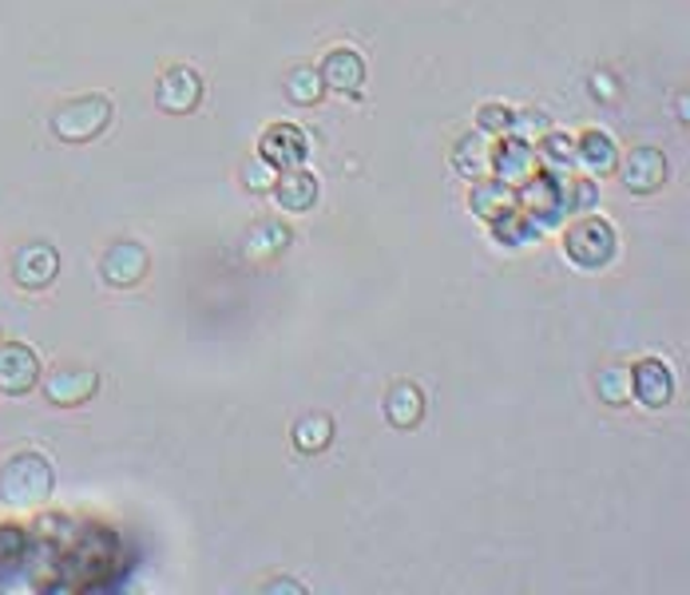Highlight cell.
<instances>
[{"mask_svg":"<svg viewBox=\"0 0 690 595\" xmlns=\"http://www.w3.org/2000/svg\"><path fill=\"white\" fill-rule=\"evenodd\" d=\"M52 489H56V476L40 453H17L0 464V501L9 509H40Z\"/></svg>","mask_w":690,"mask_h":595,"instance_id":"cell-1","label":"cell"},{"mask_svg":"<svg viewBox=\"0 0 690 595\" xmlns=\"http://www.w3.org/2000/svg\"><path fill=\"white\" fill-rule=\"evenodd\" d=\"M112 100L100 92L76 95V100H64V104L52 112V132L64 143H92L95 135H104V127L112 123Z\"/></svg>","mask_w":690,"mask_h":595,"instance_id":"cell-2","label":"cell"},{"mask_svg":"<svg viewBox=\"0 0 690 595\" xmlns=\"http://www.w3.org/2000/svg\"><path fill=\"white\" fill-rule=\"evenodd\" d=\"M564 250H568L571 263L584 266V270H599V266H607L615 258L619 238H615V227L607 218L584 215L564 230Z\"/></svg>","mask_w":690,"mask_h":595,"instance_id":"cell-3","label":"cell"},{"mask_svg":"<svg viewBox=\"0 0 690 595\" xmlns=\"http://www.w3.org/2000/svg\"><path fill=\"white\" fill-rule=\"evenodd\" d=\"M203 100V76L187 64H171L155 80V104L167 115H190Z\"/></svg>","mask_w":690,"mask_h":595,"instance_id":"cell-4","label":"cell"},{"mask_svg":"<svg viewBox=\"0 0 690 595\" xmlns=\"http://www.w3.org/2000/svg\"><path fill=\"white\" fill-rule=\"evenodd\" d=\"M56 275H60V255L52 243H24L12 255V278L24 290H44V286L56 283Z\"/></svg>","mask_w":690,"mask_h":595,"instance_id":"cell-5","label":"cell"},{"mask_svg":"<svg viewBox=\"0 0 690 595\" xmlns=\"http://www.w3.org/2000/svg\"><path fill=\"white\" fill-rule=\"evenodd\" d=\"M667 175H671V167H667V155L659 147H635L619 163V179L631 195H655L667 183Z\"/></svg>","mask_w":690,"mask_h":595,"instance_id":"cell-6","label":"cell"},{"mask_svg":"<svg viewBox=\"0 0 690 595\" xmlns=\"http://www.w3.org/2000/svg\"><path fill=\"white\" fill-rule=\"evenodd\" d=\"M95 393H100V373L87 366H64L44 378V397L60 409L84 406Z\"/></svg>","mask_w":690,"mask_h":595,"instance_id":"cell-7","label":"cell"},{"mask_svg":"<svg viewBox=\"0 0 690 595\" xmlns=\"http://www.w3.org/2000/svg\"><path fill=\"white\" fill-rule=\"evenodd\" d=\"M40 381V358L24 341H4L0 346V393H29Z\"/></svg>","mask_w":690,"mask_h":595,"instance_id":"cell-8","label":"cell"},{"mask_svg":"<svg viewBox=\"0 0 690 595\" xmlns=\"http://www.w3.org/2000/svg\"><path fill=\"white\" fill-rule=\"evenodd\" d=\"M147 266H152L147 246H140V243H112L104 250V258H100V275H104L107 286H120V290H127V286L143 283Z\"/></svg>","mask_w":690,"mask_h":595,"instance_id":"cell-9","label":"cell"},{"mask_svg":"<svg viewBox=\"0 0 690 595\" xmlns=\"http://www.w3.org/2000/svg\"><path fill=\"white\" fill-rule=\"evenodd\" d=\"M631 397H639L647 409H662L671 406L674 397V378L671 369L662 366L659 358H643L631 366Z\"/></svg>","mask_w":690,"mask_h":595,"instance_id":"cell-10","label":"cell"},{"mask_svg":"<svg viewBox=\"0 0 690 595\" xmlns=\"http://www.w3.org/2000/svg\"><path fill=\"white\" fill-rule=\"evenodd\" d=\"M258 155H262L266 163H275L278 171L302 167L306 163V132L302 127H293V123H275V127H266L262 143H258Z\"/></svg>","mask_w":690,"mask_h":595,"instance_id":"cell-11","label":"cell"},{"mask_svg":"<svg viewBox=\"0 0 690 595\" xmlns=\"http://www.w3.org/2000/svg\"><path fill=\"white\" fill-rule=\"evenodd\" d=\"M318 72H322V84L330 88V92L361 95V88H365V60H361L353 48H333V52H326Z\"/></svg>","mask_w":690,"mask_h":595,"instance_id":"cell-12","label":"cell"},{"mask_svg":"<svg viewBox=\"0 0 690 595\" xmlns=\"http://www.w3.org/2000/svg\"><path fill=\"white\" fill-rule=\"evenodd\" d=\"M270 195H275L278 203H282V211H290V215H306V211L318 203V179L302 167H286V171H278Z\"/></svg>","mask_w":690,"mask_h":595,"instance_id":"cell-13","label":"cell"},{"mask_svg":"<svg viewBox=\"0 0 690 595\" xmlns=\"http://www.w3.org/2000/svg\"><path fill=\"white\" fill-rule=\"evenodd\" d=\"M468 207H473L476 218L496 223V218H504L508 211L521 207V198H516V187L504 179H476L473 195H468Z\"/></svg>","mask_w":690,"mask_h":595,"instance_id":"cell-14","label":"cell"},{"mask_svg":"<svg viewBox=\"0 0 690 595\" xmlns=\"http://www.w3.org/2000/svg\"><path fill=\"white\" fill-rule=\"evenodd\" d=\"M492 155H496V143H492L488 132L464 135V140L456 143V152H453L456 175H464V179H488Z\"/></svg>","mask_w":690,"mask_h":595,"instance_id":"cell-15","label":"cell"},{"mask_svg":"<svg viewBox=\"0 0 690 595\" xmlns=\"http://www.w3.org/2000/svg\"><path fill=\"white\" fill-rule=\"evenodd\" d=\"M385 417L393 429H416L421 417H425V393H421L413 381H398V386L385 393Z\"/></svg>","mask_w":690,"mask_h":595,"instance_id":"cell-16","label":"cell"},{"mask_svg":"<svg viewBox=\"0 0 690 595\" xmlns=\"http://www.w3.org/2000/svg\"><path fill=\"white\" fill-rule=\"evenodd\" d=\"M532 167H536V155H532V147L528 143H521V140H504L501 147H496V155H492V171H496V179H504V183H528L532 179Z\"/></svg>","mask_w":690,"mask_h":595,"instance_id":"cell-17","label":"cell"},{"mask_svg":"<svg viewBox=\"0 0 690 595\" xmlns=\"http://www.w3.org/2000/svg\"><path fill=\"white\" fill-rule=\"evenodd\" d=\"M282 92H286V100H290V104H298V107L318 104V100H322V92H326L322 72H318V68H310V64L290 68V72H286V80H282Z\"/></svg>","mask_w":690,"mask_h":595,"instance_id":"cell-18","label":"cell"},{"mask_svg":"<svg viewBox=\"0 0 690 595\" xmlns=\"http://www.w3.org/2000/svg\"><path fill=\"white\" fill-rule=\"evenodd\" d=\"M576 160H584V167H591L596 175L615 171V143L607 132H587L576 140Z\"/></svg>","mask_w":690,"mask_h":595,"instance_id":"cell-19","label":"cell"},{"mask_svg":"<svg viewBox=\"0 0 690 595\" xmlns=\"http://www.w3.org/2000/svg\"><path fill=\"white\" fill-rule=\"evenodd\" d=\"M330 441H333V421L326 413H310L306 421L293 425V444H298V453H322Z\"/></svg>","mask_w":690,"mask_h":595,"instance_id":"cell-20","label":"cell"},{"mask_svg":"<svg viewBox=\"0 0 690 595\" xmlns=\"http://www.w3.org/2000/svg\"><path fill=\"white\" fill-rule=\"evenodd\" d=\"M548 132H552V120H548V112H539V107L512 112L508 127H504V135H512V140H521V143H536V140H544Z\"/></svg>","mask_w":690,"mask_h":595,"instance_id":"cell-21","label":"cell"},{"mask_svg":"<svg viewBox=\"0 0 690 595\" xmlns=\"http://www.w3.org/2000/svg\"><path fill=\"white\" fill-rule=\"evenodd\" d=\"M596 386H599V401H604V406H624L627 397H631V369L607 366Z\"/></svg>","mask_w":690,"mask_h":595,"instance_id":"cell-22","label":"cell"},{"mask_svg":"<svg viewBox=\"0 0 690 595\" xmlns=\"http://www.w3.org/2000/svg\"><path fill=\"white\" fill-rule=\"evenodd\" d=\"M286 243H290V230H286L282 223H262V227H255L246 250L255 258H262V255L270 258V255H278V250H286Z\"/></svg>","mask_w":690,"mask_h":595,"instance_id":"cell-23","label":"cell"},{"mask_svg":"<svg viewBox=\"0 0 690 595\" xmlns=\"http://www.w3.org/2000/svg\"><path fill=\"white\" fill-rule=\"evenodd\" d=\"M275 179H278V167H275V163H266L262 155H258V160H250L243 167V187L255 191V195H266V191H275Z\"/></svg>","mask_w":690,"mask_h":595,"instance_id":"cell-24","label":"cell"},{"mask_svg":"<svg viewBox=\"0 0 690 595\" xmlns=\"http://www.w3.org/2000/svg\"><path fill=\"white\" fill-rule=\"evenodd\" d=\"M544 160H548L552 167H564V163L576 160V135H568V132L544 135Z\"/></svg>","mask_w":690,"mask_h":595,"instance_id":"cell-25","label":"cell"},{"mask_svg":"<svg viewBox=\"0 0 690 595\" xmlns=\"http://www.w3.org/2000/svg\"><path fill=\"white\" fill-rule=\"evenodd\" d=\"M512 112L504 104H484L481 112H476V127L488 135H504V127H508Z\"/></svg>","mask_w":690,"mask_h":595,"instance_id":"cell-26","label":"cell"},{"mask_svg":"<svg viewBox=\"0 0 690 595\" xmlns=\"http://www.w3.org/2000/svg\"><path fill=\"white\" fill-rule=\"evenodd\" d=\"M262 592H298V595H302L306 587H302V584H293V579H282V584H266Z\"/></svg>","mask_w":690,"mask_h":595,"instance_id":"cell-27","label":"cell"},{"mask_svg":"<svg viewBox=\"0 0 690 595\" xmlns=\"http://www.w3.org/2000/svg\"><path fill=\"white\" fill-rule=\"evenodd\" d=\"M591 84H596V92H599V95H615V88H611V84H607V80H604V76H596V80H591Z\"/></svg>","mask_w":690,"mask_h":595,"instance_id":"cell-28","label":"cell"}]
</instances>
